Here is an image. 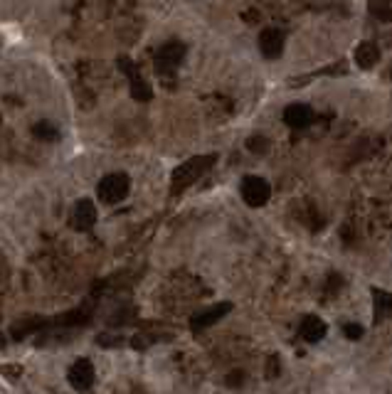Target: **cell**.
I'll list each match as a JSON object with an SVG mask.
<instances>
[{
	"label": "cell",
	"mask_w": 392,
	"mask_h": 394,
	"mask_svg": "<svg viewBox=\"0 0 392 394\" xmlns=\"http://www.w3.org/2000/svg\"><path fill=\"white\" fill-rule=\"evenodd\" d=\"M318 74H331V77H343V74H348V62H345V60H340V62H336V64H331V67H326V69L316 72V77H318Z\"/></svg>",
	"instance_id": "obj_17"
},
{
	"label": "cell",
	"mask_w": 392,
	"mask_h": 394,
	"mask_svg": "<svg viewBox=\"0 0 392 394\" xmlns=\"http://www.w3.org/2000/svg\"><path fill=\"white\" fill-rule=\"evenodd\" d=\"M33 136L38 138V141L55 143V141H60V128H57L52 121H38L33 126Z\"/></svg>",
	"instance_id": "obj_14"
},
{
	"label": "cell",
	"mask_w": 392,
	"mask_h": 394,
	"mask_svg": "<svg viewBox=\"0 0 392 394\" xmlns=\"http://www.w3.org/2000/svg\"><path fill=\"white\" fill-rule=\"evenodd\" d=\"M368 10L380 23H392V0H370Z\"/></svg>",
	"instance_id": "obj_15"
},
{
	"label": "cell",
	"mask_w": 392,
	"mask_h": 394,
	"mask_svg": "<svg viewBox=\"0 0 392 394\" xmlns=\"http://www.w3.org/2000/svg\"><path fill=\"white\" fill-rule=\"evenodd\" d=\"M232 310V303H215V305H210V308H205V310H200L198 315H193L190 318V328L193 330H205V328H210V325H215L218 320H223L227 313Z\"/></svg>",
	"instance_id": "obj_8"
},
{
	"label": "cell",
	"mask_w": 392,
	"mask_h": 394,
	"mask_svg": "<svg viewBox=\"0 0 392 394\" xmlns=\"http://www.w3.org/2000/svg\"><path fill=\"white\" fill-rule=\"evenodd\" d=\"M118 67H121L123 74H126L128 81H131V96L136 98V101H151V98H153V89H151V84H148V81L141 77L138 67L133 64V62L128 60V57L118 60Z\"/></svg>",
	"instance_id": "obj_5"
},
{
	"label": "cell",
	"mask_w": 392,
	"mask_h": 394,
	"mask_svg": "<svg viewBox=\"0 0 392 394\" xmlns=\"http://www.w3.org/2000/svg\"><path fill=\"white\" fill-rule=\"evenodd\" d=\"M67 380H69V385L74 387V390H79V392L89 390V387L94 385V365H91L89 360H77L74 365L69 367V372H67Z\"/></svg>",
	"instance_id": "obj_9"
},
{
	"label": "cell",
	"mask_w": 392,
	"mask_h": 394,
	"mask_svg": "<svg viewBox=\"0 0 392 394\" xmlns=\"http://www.w3.org/2000/svg\"><path fill=\"white\" fill-rule=\"evenodd\" d=\"M225 385L227 387H242V385H245V372H242V370H232L230 375H227Z\"/></svg>",
	"instance_id": "obj_21"
},
{
	"label": "cell",
	"mask_w": 392,
	"mask_h": 394,
	"mask_svg": "<svg viewBox=\"0 0 392 394\" xmlns=\"http://www.w3.org/2000/svg\"><path fill=\"white\" fill-rule=\"evenodd\" d=\"M247 150L254 155H264L269 150V138H264L262 133H254V136L247 138Z\"/></svg>",
	"instance_id": "obj_16"
},
{
	"label": "cell",
	"mask_w": 392,
	"mask_h": 394,
	"mask_svg": "<svg viewBox=\"0 0 392 394\" xmlns=\"http://www.w3.org/2000/svg\"><path fill=\"white\" fill-rule=\"evenodd\" d=\"M240 195H242V200H245V205L264 207L271 197V188L264 178H259V175H247L240 185Z\"/></svg>",
	"instance_id": "obj_3"
},
{
	"label": "cell",
	"mask_w": 392,
	"mask_h": 394,
	"mask_svg": "<svg viewBox=\"0 0 392 394\" xmlns=\"http://www.w3.org/2000/svg\"><path fill=\"white\" fill-rule=\"evenodd\" d=\"M388 77H390V79H392V64H390V69H388Z\"/></svg>",
	"instance_id": "obj_22"
},
{
	"label": "cell",
	"mask_w": 392,
	"mask_h": 394,
	"mask_svg": "<svg viewBox=\"0 0 392 394\" xmlns=\"http://www.w3.org/2000/svg\"><path fill=\"white\" fill-rule=\"evenodd\" d=\"M340 288H343V276L340 274L333 271L331 276L326 278V293H331V296H336Z\"/></svg>",
	"instance_id": "obj_19"
},
{
	"label": "cell",
	"mask_w": 392,
	"mask_h": 394,
	"mask_svg": "<svg viewBox=\"0 0 392 394\" xmlns=\"http://www.w3.org/2000/svg\"><path fill=\"white\" fill-rule=\"evenodd\" d=\"M373 303H375V323H380L385 315L392 313V293L373 288Z\"/></svg>",
	"instance_id": "obj_13"
},
{
	"label": "cell",
	"mask_w": 392,
	"mask_h": 394,
	"mask_svg": "<svg viewBox=\"0 0 392 394\" xmlns=\"http://www.w3.org/2000/svg\"><path fill=\"white\" fill-rule=\"evenodd\" d=\"M286 47V35L279 28H264L259 35V50L267 60H279Z\"/></svg>",
	"instance_id": "obj_6"
},
{
	"label": "cell",
	"mask_w": 392,
	"mask_h": 394,
	"mask_svg": "<svg viewBox=\"0 0 392 394\" xmlns=\"http://www.w3.org/2000/svg\"><path fill=\"white\" fill-rule=\"evenodd\" d=\"M279 375H281V360H279V355H271L269 362H267V377H269V380H276Z\"/></svg>",
	"instance_id": "obj_20"
},
{
	"label": "cell",
	"mask_w": 392,
	"mask_h": 394,
	"mask_svg": "<svg viewBox=\"0 0 392 394\" xmlns=\"http://www.w3.org/2000/svg\"><path fill=\"white\" fill-rule=\"evenodd\" d=\"M218 163V155L215 153H208V155H195V158L185 160L183 165H178V168L173 170V178H170V190H173L175 195L183 193V190H188L193 183H198L200 178H203L205 173H208L213 165Z\"/></svg>",
	"instance_id": "obj_1"
},
{
	"label": "cell",
	"mask_w": 392,
	"mask_h": 394,
	"mask_svg": "<svg viewBox=\"0 0 392 394\" xmlns=\"http://www.w3.org/2000/svg\"><path fill=\"white\" fill-rule=\"evenodd\" d=\"M72 225H74V230L79 232H89L91 227L96 225V207L91 200H79L74 205V212H72Z\"/></svg>",
	"instance_id": "obj_10"
},
{
	"label": "cell",
	"mask_w": 392,
	"mask_h": 394,
	"mask_svg": "<svg viewBox=\"0 0 392 394\" xmlns=\"http://www.w3.org/2000/svg\"><path fill=\"white\" fill-rule=\"evenodd\" d=\"M328 333V325L323 323L318 315H306L298 325V338L306 340V343H321Z\"/></svg>",
	"instance_id": "obj_11"
},
{
	"label": "cell",
	"mask_w": 392,
	"mask_h": 394,
	"mask_svg": "<svg viewBox=\"0 0 392 394\" xmlns=\"http://www.w3.org/2000/svg\"><path fill=\"white\" fill-rule=\"evenodd\" d=\"M378 62H380V47L375 43L365 40V43H360L358 47H355V64H358L360 69H373Z\"/></svg>",
	"instance_id": "obj_12"
},
{
	"label": "cell",
	"mask_w": 392,
	"mask_h": 394,
	"mask_svg": "<svg viewBox=\"0 0 392 394\" xmlns=\"http://www.w3.org/2000/svg\"><path fill=\"white\" fill-rule=\"evenodd\" d=\"M128 190H131V180H128L126 173H111L101 178L99 185H96V195L106 205H116V202L126 200Z\"/></svg>",
	"instance_id": "obj_2"
},
{
	"label": "cell",
	"mask_w": 392,
	"mask_h": 394,
	"mask_svg": "<svg viewBox=\"0 0 392 394\" xmlns=\"http://www.w3.org/2000/svg\"><path fill=\"white\" fill-rule=\"evenodd\" d=\"M284 123H286L289 128H293V131H301V128L311 126L313 123V108L308 106V103H289L286 108H284Z\"/></svg>",
	"instance_id": "obj_7"
},
{
	"label": "cell",
	"mask_w": 392,
	"mask_h": 394,
	"mask_svg": "<svg viewBox=\"0 0 392 394\" xmlns=\"http://www.w3.org/2000/svg\"><path fill=\"white\" fill-rule=\"evenodd\" d=\"M363 333H365V328L363 325H358V323H345L343 325V335L348 340H360L363 338Z\"/></svg>",
	"instance_id": "obj_18"
},
{
	"label": "cell",
	"mask_w": 392,
	"mask_h": 394,
	"mask_svg": "<svg viewBox=\"0 0 392 394\" xmlns=\"http://www.w3.org/2000/svg\"><path fill=\"white\" fill-rule=\"evenodd\" d=\"M185 60V45L183 43H166L156 55V72L161 77H173L175 69L183 64Z\"/></svg>",
	"instance_id": "obj_4"
}]
</instances>
